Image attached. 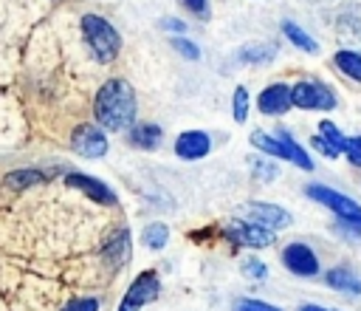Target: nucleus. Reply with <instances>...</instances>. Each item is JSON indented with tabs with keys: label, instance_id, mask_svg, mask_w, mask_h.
Wrapping results in <instances>:
<instances>
[{
	"label": "nucleus",
	"instance_id": "obj_25",
	"mask_svg": "<svg viewBox=\"0 0 361 311\" xmlns=\"http://www.w3.org/2000/svg\"><path fill=\"white\" fill-rule=\"evenodd\" d=\"M62 311H99V300L96 297H76Z\"/></svg>",
	"mask_w": 361,
	"mask_h": 311
},
{
	"label": "nucleus",
	"instance_id": "obj_21",
	"mask_svg": "<svg viewBox=\"0 0 361 311\" xmlns=\"http://www.w3.org/2000/svg\"><path fill=\"white\" fill-rule=\"evenodd\" d=\"M274 54H276V45H248L240 51V57L248 62H268Z\"/></svg>",
	"mask_w": 361,
	"mask_h": 311
},
{
	"label": "nucleus",
	"instance_id": "obj_20",
	"mask_svg": "<svg viewBox=\"0 0 361 311\" xmlns=\"http://www.w3.org/2000/svg\"><path fill=\"white\" fill-rule=\"evenodd\" d=\"M166 240H169V229H166L164 223H149V226H144V232H141V243H144L147 249H164Z\"/></svg>",
	"mask_w": 361,
	"mask_h": 311
},
{
	"label": "nucleus",
	"instance_id": "obj_24",
	"mask_svg": "<svg viewBox=\"0 0 361 311\" xmlns=\"http://www.w3.org/2000/svg\"><path fill=\"white\" fill-rule=\"evenodd\" d=\"M234 311H279V308L271 303H262V300H237Z\"/></svg>",
	"mask_w": 361,
	"mask_h": 311
},
{
	"label": "nucleus",
	"instance_id": "obj_4",
	"mask_svg": "<svg viewBox=\"0 0 361 311\" xmlns=\"http://www.w3.org/2000/svg\"><path fill=\"white\" fill-rule=\"evenodd\" d=\"M290 105H296L302 110H333L336 96L327 85L313 82V79H302L290 88Z\"/></svg>",
	"mask_w": 361,
	"mask_h": 311
},
{
	"label": "nucleus",
	"instance_id": "obj_12",
	"mask_svg": "<svg viewBox=\"0 0 361 311\" xmlns=\"http://www.w3.org/2000/svg\"><path fill=\"white\" fill-rule=\"evenodd\" d=\"M257 105H259L262 113H268V116H279V113H285V110L290 107V88H288L285 82L268 85V88L259 93Z\"/></svg>",
	"mask_w": 361,
	"mask_h": 311
},
{
	"label": "nucleus",
	"instance_id": "obj_3",
	"mask_svg": "<svg viewBox=\"0 0 361 311\" xmlns=\"http://www.w3.org/2000/svg\"><path fill=\"white\" fill-rule=\"evenodd\" d=\"M251 144L257 147V150H262V153H268V156H279V158H288V161H293L296 167H302V170H310L313 167V161H310V156L290 139V133L288 130H279L276 136H268V133H262V130H257V133H251Z\"/></svg>",
	"mask_w": 361,
	"mask_h": 311
},
{
	"label": "nucleus",
	"instance_id": "obj_33",
	"mask_svg": "<svg viewBox=\"0 0 361 311\" xmlns=\"http://www.w3.org/2000/svg\"><path fill=\"white\" fill-rule=\"evenodd\" d=\"M299 311H333V308H322V305H302Z\"/></svg>",
	"mask_w": 361,
	"mask_h": 311
},
{
	"label": "nucleus",
	"instance_id": "obj_2",
	"mask_svg": "<svg viewBox=\"0 0 361 311\" xmlns=\"http://www.w3.org/2000/svg\"><path fill=\"white\" fill-rule=\"evenodd\" d=\"M82 34H85V40H87V45L99 62H113V57L121 48V37L104 17L85 14L82 17Z\"/></svg>",
	"mask_w": 361,
	"mask_h": 311
},
{
	"label": "nucleus",
	"instance_id": "obj_28",
	"mask_svg": "<svg viewBox=\"0 0 361 311\" xmlns=\"http://www.w3.org/2000/svg\"><path fill=\"white\" fill-rule=\"evenodd\" d=\"M251 167H254V170H257V175H259V178H265V181H271V178L276 175V167H274V164H265L262 158H254V161H251Z\"/></svg>",
	"mask_w": 361,
	"mask_h": 311
},
{
	"label": "nucleus",
	"instance_id": "obj_18",
	"mask_svg": "<svg viewBox=\"0 0 361 311\" xmlns=\"http://www.w3.org/2000/svg\"><path fill=\"white\" fill-rule=\"evenodd\" d=\"M333 59H336V65H338L341 74H347L350 79L361 82V54H355V51H338Z\"/></svg>",
	"mask_w": 361,
	"mask_h": 311
},
{
	"label": "nucleus",
	"instance_id": "obj_8",
	"mask_svg": "<svg viewBox=\"0 0 361 311\" xmlns=\"http://www.w3.org/2000/svg\"><path fill=\"white\" fill-rule=\"evenodd\" d=\"M226 235H228L237 246H251V249H262V246H271V243H274V232H271V229H262V226L248 223V221H243V218L228 221V223H226Z\"/></svg>",
	"mask_w": 361,
	"mask_h": 311
},
{
	"label": "nucleus",
	"instance_id": "obj_31",
	"mask_svg": "<svg viewBox=\"0 0 361 311\" xmlns=\"http://www.w3.org/2000/svg\"><path fill=\"white\" fill-rule=\"evenodd\" d=\"M313 147H316V150H322L327 158H336V156H338V150H333V147H330V144H327L322 136H316V139H313Z\"/></svg>",
	"mask_w": 361,
	"mask_h": 311
},
{
	"label": "nucleus",
	"instance_id": "obj_32",
	"mask_svg": "<svg viewBox=\"0 0 361 311\" xmlns=\"http://www.w3.org/2000/svg\"><path fill=\"white\" fill-rule=\"evenodd\" d=\"M164 28H172V31H178V37H180V34H183V28H186V25H183V23H180V20H164Z\"/></svg>",
	"mask_w": 361,
	"mask_h": 311
},
{
	"label": "nucleus",
	"instance_id": "obj_26",
	"mask_svg": "<svg viewBox=\"0 0 361 311\" xmlns=\"http://www.w3.org/2000/svg\"><path fill=\"white\" fill-rule=\"evenodd\" d=\"M172 48H175V51H180L186 59H197V57H200L197 45H195V42H189V40H183V37H172Z\"/></svg>",
	"mask_w": 361,
	"mask_h": 311
},
{
	"label": "nucleus",
	"instance_id": "obj_11",
	"mask_svg": "<svg viewBox=\"0 0 361 311\" xmlns=\"http://www.w3.org/2000/svg\"><path fill=\"white\" fill-rule=\"evenodd\" d=\"M212 150V139L203 133V130H186L175 139V153L186 161H195V158H203L206 153Z\"/></svg>",
	"mask_w": 361,
	"mask_h": 311
},
{
	"label": "nucleus",
	"instance_id": "obj_23",
	"mask_svg": "<svg viewBox=\"0 0 361 311\" xmlns=\"http://www.w3.org/2000/svg\"><path fill=\"white\" fill-rule=\"evenodd\" d=\"M245 116H248V90L240 85L234 90V119L237 122H245Z\"/></svg>",
	"mask_w": 361,
	"mask_h": 311
},
{
	"label": "nucleus",
	"instance_id": "obj_22",
	"mask_svg": "<svg viewBox=\"0 0 361 311\" xmlns=\"http://www.w3.org/2000/svg\"><path fill=\"white\" fill-rule=\"evenodd\" d=\"M319 130H322V139L333 147V150H344V144H347V139L338 133V127L336 124H330V122H322L319 124Z\"/></svg>",
	"mask_w": 361,
	"mask_h": 311
},
{
	"label": "nucleus",
	"instance_id": "obj_27",
	"mask_svg": "<svg viewBox=\"0 0 361 311\" xmlns=\"http://www.w3.org/2000/svg\"><path fill=\"white\" fill-rule=\"evenodd\" d=\"M344 153H347L350 164L361 167V136H355V139H347V144H344Z\"/></svg>",
	"mask_w": 361,
	"mask_h": 311
},
{
	"label": "nucleus",
	"instance_id": "obj_15",
	"mask_svg": "<svg viewBox=\"0 0 361 311\" xmlns=\"http://www.w3.org/2000/svg\"><path fill=\"white\" fill-rule=\"evenodd\" d=\"M327 286H333V288H338V291L361 294V280H358L350 269H344V266H338V269H330V271H327Z\"/></svg>",
	"mask_w": 361,
	"mask_h": 311
},
{
	"label": "nucleus",
	"instance_id": "obj_30",
	"mask_svg": "<svg viewBox=\"0 0 361 311\" xmlns=\"http://www.w3.org/2000/svg\"><path fill=\"white\" fill-rule=\"evenodd\" d=\"M183 6H186L189 11H195V14H200V17L209 14V3H206V0H183Z\"/></svg>",
	"mask_w": 361,
	"mask_h": 311
},
{
	"label": "nucleus",
	"instance_id": "obj_9",
	"mask_svg": "<svg viewBox=\"0 0 361 311\" xmlns=\"http://www.w3.org/2000/svg\"><path fill=\"white\" fill-rule=\"evenodd\" d=\"M71 147L85 158H102L107 153V136L93 124H79L71 136Z\"/></svg>",
	"mask_w": 361,
	"mask_h": 311
},
{
	"label": "nucleus",
	"instance_id": "obj_14",
	"mask_svg": "<svg viewBox=\"0 0 361 311\" xmlns=\"http://www.w3.org/2000/svg\"><path fill=\"white\" fill-rule=\"evenodd\" d=\"M102 254H104V260H107L110 269H121V266L130 260V232H127V229H116V232L107 237Z\"/></svg>",
	"mask_w": 361,
	"mask_h": 311
},
{
	"label": "nucleus",
	"instance_id": "obj_1",
	"mask_svg": "<svg viewBox=\"0 0 361 311\" xmlns=\"http://www.w3.org/2000/svg\"><path fill=\"white\" fill-rule=\"evenodd\" d=\"M93 113L102 127L124 130L135 122V90L124 79H107L93 102Z\"/></svg>",
	"mask_w": 361,
	"mask_h": 311
},
{
	"label": "nucleus",
	"instance_id": "obj_6",
	"mask_svg": "<svg viewBox=\"0 0 361 311\" xmlns=\"http://www.w3.org/2000/svg\"><path fill=\"white\" fill-rule=\"evenodd\" d=\"M158 291H161L158 274H155V271H141V274L133 280V286L127 288V294H124L118 311H138V308H144L147 303H152V300L158 297Z\"/></svg>",
	"mask_w": 361,
	"mask_h": 311
},
{
	"label": "nucleus",
	"instance_id": "obj_10",
	"mask_svg": "<svg viewBox=\"0 0 361 311\" xmlns=\"http://www.w3.org/2000/svg\"><path fill=\"white\" fill-rule=\"evenodd\" d=\"M282 263L299 277H313L319 271V260H316L313 249L305 243H288L282 252Z\"/></svg>",
	"mask_w": 361,
	"mask_h": 311
},
{
	"label": "nucleus",
	"instance_id": "obj_13",
	"mask_svg": "<svg viewBox=\"0 0 361 311\" xmlns=\"http://www.w3.org/2000/svg\"><path fill=\"white\" fill-rule=\"evenodd\" d=\"M65 181H68V187L82 189L85 195H90V198L99 201V204H116L113 189H110L107 184H102V181H96V178H90V175H85V172H71V175H65Z\"/></svg>",
	"mask_w": 361,
	"mask_h": 311
},
{
	"label": "nucleus",
	"instance_id": "obj_7",
	"mask_svg": "<svg viewBox=\"0 0 361 311\" xmlns=\"http://www.w3.org/2000/svg\"><path fill=\"white\" fill-rule=\"evenodd\" d=\"M243 215V221L248 223H257L262 229H285L290 223V215L282 209V206H274V204H259V201H251V204H243L237 209Z\"/></svg>",
	"mask_w": 361,
	"mask_h": 311
},
{
	"label": "nucleus",
	"instance_id": "obj_5",
	"mask_svg": "<svg viewBox=\"0 0 361 311\" xmlns=\"http://www.w3.org/2000/svg\"><path fill=\"white\" fill-rule=\"evenodd\" d=\"M307 195H310L313 201L330 206V209H333L341 221H347L350 226L361 229V206H358L353 198H347V195H341V192H336V189H330V187H322V184H310V187H307Z\"/></svg>",
	"mask_w": 361,
	"mask_h": 311
},
{
	"label": "nucleus",
	"instance_id": "obj_17",
	"mask_svg": "<svg viewBox=\"0 0 361 311\" xmlns=\"http://www.w3.org/2000/svg\"><path fill=\"white\" fill-rule=\"evenodd\" d=\"M282 31H285V37L296 45V48H302V51H307V54H316L319 51V45H316V40L307 34V31H302L296 23H290V20H285L282 23Z\"/></svg>",
	"mask_w": 361,
	"mask_h": 311
},
{
	"label": "nucleus",
	"instance_id": "obj_16",
	"mask_svg": "<svg viewBox=\"0 0 361 311\" xmlns=\"http://www.w3.org/2000/svg\"><path fill=\"white\" fill-rule=\"evenodd\" d=\"M130 139H133V144H135V147L152 150V147H158V144H161L164 133H161V127H155V124H135V127H133V133H130Z\"/></svg>",
	"mask_w": 361,
	"mask_h": 311
},
{
	"label": "nucleus",
	"instance_id": "obj_19",
	"mask_svg": "<svg viewBox=\"0 0 361 311\" xmlns=\"http://www.w3.org/2000/svg\"><path fill=\"white\" fill-rule=\"evenodd\" d=\"M42 181V172L39 170H14L6 175V187L8 189H25V187H34Z\"/></svg>",
	"mask_w": 361,
	"mask_h": 311
},
{
	"label": "nucleus",
	"instance_id": "obj_29",
	"mask_svg": "<svg viewBox=\"0 0 361 311\" xmlns=\"http://www.w3.org/2000/svg\"><path fill=\"white\" fill-rule=\"evenodd\" d=\"M243 271H245L248 277H259V280L265 277V266H262L259 260H245V263H243Z\"/></svg>",
	"mask_w": 361,
	"mask_h": 311
}]
</instances>
